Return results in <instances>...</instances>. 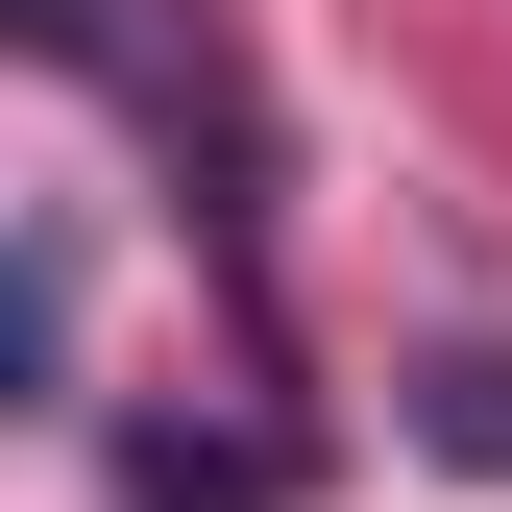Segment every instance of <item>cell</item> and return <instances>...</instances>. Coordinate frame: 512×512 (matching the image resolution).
<instances>
[{"label":"cell","mask_w":512,"mask_h":512,"mask_svg":"<svg viewBox=\"0 0 512 512\" xmlns=\"http://www.w3.org/2000/svg\"><path fill=\"white\" fill-rule=\"evenodd\" d=\"M415 439H439V464H488V488H512V342H439V366H415Z\"/></svg>","instance_id":"cell-2"},{"label":"cell","mask_w":512,"mask_h":512,"mask_svg":"<svg viewBox=\"0 0 512 512\" xmlns=\"http://www.w3.org/2000/svg\"><path fill=\"white\" fill-rule=\"evenodd\" d=\"M293 464H269V439H122V512H269Z\"/></svg>","instance_id":"cell-1"}]
</instances>
